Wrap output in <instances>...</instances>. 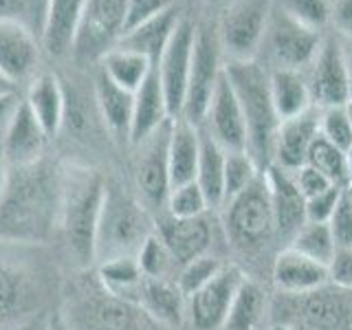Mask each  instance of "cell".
<instances>
[{"instance_id":"6da1fadb","label":"cell","mask_w":352,"mask_h":330,"mask_svg":"<svg viewBox=\"0 0 352 330\" xmlns=\"http://www.w3.org/2000/svg\"><path fill=\"white\" fill-rule=\"evenodd\" d=\"M62 168L47 157L9 168L0 196V242L20 247L47 245L58 229Z\"/></svg>"},{"instance_id":"7a4b0ae2","label":"cell","mask_w":352,"mask_h":330,"mask_svg":"<svg viewBox=\"0 0 352 330\" xmlns=\"http://www.w3.org/2000/svg\"><path fill=\"white\" fill-rule=\"evenodd\" d=\"M106 179L86 165L62 168L58 229L69 258L80 271L95 262V236L106 196Z\"/></svg>"},{"instance_id":"3957f363","label":"cell","mask_w":352,"mask_h":330,"mask_svg":"<svg viewBox=\"0 0 352 330\" xmlns=\"http://www.w3.org/2000/svg\"><path fill=\"white\" fill-rule=\"evenodd\" d=\"M225 75L238 97L247 124V152L264 172L275 159L280 117L271 97V75L260 60L225 62Z\"/></svg>"},{"instance_id":"277c9868","label":"cell","mask_w":352,"mask_h":330,"mask_svg":"<svg viewBox=\"0 0 352 330\" xmlns=\"http://www.w3.org/2000/svg\"><path fill=\"white\" fill-rule=\"evenodd\" d=\"M60 317L69 330H172L154 322L139 304L108 293L88 269L71 286L66 315Z\"/></svg>"},{"instance_id":"5b68a950","label":"cell","mask_w":352,"mask_h":330,"mask_svg":"<svg viewBox=\"0 0 352 330\" xmlns=\"http://www.w3.org/2000/svg\"><path fill=\"white\" fill-rule=\"evenodd\" d=\"M154 231L150 212L121 187L108 183L95 236V262L137 258L141 245Z\"/></svg>"},{"instance_id":"8992f818","label":"cell","mask_w":352,"mask_h":330,"mask_svg":"<svg viewBox=\"0 0 352 330\" xmlns=\"http://www.w3.org/2000/svg\"><path fill=\"white\" fill-rule=\"evenodd\" d=\"M225 209V234L229 245L242 256H262L264 249L278 238L271 190L267 174L260 172L245 190L227 201Z\"/></svg>"},{"instance_id":"52a82bcc","label":"cell","mask_w":352,"mask_h":330,"mask_svg":"<svg viewBox=\"0 0 352 330\" xmlns=\"http://www.w3.org/2000/svg\"><path fill=\"white\" fill-rule=\"evenodd\" d=\"M0 330H18L38 319L47 302L42 273L0 242Z\"/></svg>"},{"instance_id":"ba28073f","label":"cell","mask_w":352,"mask_h":330,"mask_svg":"<svg viewBox=\"0 0 352 330\" xmlns=\"http://www.w3.org/2000/svg\"><path fill=\"white\" fill-rule=\"evenodd\" d=\"M322 40V31L308 29L273 3L260 53H264V62L271 64L269 71L286 69L302 73L313 64Z\"/></svg>"},{"instance_id":"9c48e42d","label":"cell","mask_w":352,"mask_h":330,"mask_svg":"<svg viewBox=\"0 0 352 330\" xmlns=\"http://www.w3.org/2000/svg\"><path fill=\"white\" fill-rule=\"evenodd\" d=\"M223 47L218 38V25L212 20L196 22V42H194V55H192V71L190 82H187L185 104L181 119L190 124L203 126L209 102L216 91V84L223 75ZM179 119V117H176Z\"/></svg>"},{"instance_id":"30bf717a","label":"cell","mask_w":352,"mask_h":330,"mask_svg":"<svg viewBox=\"0 0 352 330\" xmlns=\"http://www.w3.org/2000/svg\"><path fill=\"white\" fill-rule=\"evenodd\" d=\"M273 0H231L216 22L227 62L258 60Z\"/></svg>"},{"instance_id":"8fae6325","label":"cell","mask_w":352,"mask_h":330,"mask_svg":"<svg viewBox=\"0 0 352 330\" xmlns=\"http://www.w3.org/2000/svg\"><path fill=\"white\" fill-rule=\"evenodd\" d=\"M286 295V293H284ZM286 326H306L311 330H352V289L319 286L302 295H286L282 304Z\"/></svg>"},{"instance_id":"7c38bea8","label":"cell","mask_w":352,"mask_h":330,"mask_svg":"<svg viewBox=\"0 0 352 330\" xmlns=\"http://www.w3.org/2000/svg\"><path fill=\"white\" fill-rule=\"evenodd\" d=\"M170 130L172 119L154 130L148 139H143L137 148L135 157V185L139 194V203L148 212H159L168 205L172 192L170 181Z\"/></svg>"},{"instance_id":"4fadbf2b","label":"cell","mask_w":352,"mask_h":330,"mask_svg":"<svg viewBox=\"0 0 352 330\" xmlns=\"http://www.w3.org/2000/svg\"><path fill=\"white\" fill-rule=\"evenodd\" d=\"M128 0H86L73 53L80 60H102L126 31Z\"/></svg>"},{"instance_id":"5bb4252c","label":"cell","mask_w":352,"mask_h":330,"mask_svg":"<svg viewBox=\"0 0 352 330\" xmlns=\"http://www.w3.org/2000/svg\"><path fill=\"white\" fill-rule=\"evenodd\" d=\"M308 91L313 106L335 108L350 102V69L346 60V49L337 33H326L313 64L308 66Z\"/></svg>"},{"instance_id":"9a60e30c","label":"cell","mask_w":352,"mask_h":330,"mask_svg":"<svg viewBox=\"0 0 352 330\" xmlns=\"http://www.w3.org/2000/svg\"><path fill=\"white\" fill-rule=\"evenodd\" d=\"M194 42H196V22L183 16L179 20V25H176L170 44L165 47L161 60L154 66L159 73L165 104H168V113L172 119L181 117L183 113L187 82H190V71H192Z\"/></svg>"},{"instance_id":"2e32d148","label":"cell","mask_w":352,"mask_h":330,"mask_svg":"<svg viewBox=\"0 0 352 330\" xmlns=\"http://www.w3.org/2000/svg\"><path fill=\"white\" fill-rule=\"evenodd\" d=\"M245 273L236 264H225L201 291L187 297V317L196 330H220L236 300Z\"/></svg>"},{"instance_id":"e0dca14e","label":"cell","mask_w":352,"mask_h":330,"mask_svg":"<svg viewBox=\"0 0 352 330\" xmlns=\"http://www.w3.org/2000/svg\"><path fill=\"white\" fill-rule=\"evenodd\" d=\"M225 152H247V124L225 69L216 84L203 126Z\"/></svg>"},{"instance_id":"ac0fdd59","label":"cell","mask_w":352,"mask_h":330,"mask_svg":"<svg viewBox=\"0 0 352 330\" xmlns=\"http://www.w3.org/2000/svg\"><path fill=\"white\" fill-rule=\"evenodd\" d=\"M154 231L170 249L179 269L187 262L207 256L214 245V223L209 214L194 218H174L165 214L157 220Z\"/></svg>"},{"instance_id":"d6986e66","label":"cell","mask_w":352,"mask_h":330,"mask_svg":"<svg viewBox=\"0 0 352 330\" xmlns=\"http://www.w3.org/2000/svg\"><path fill=\"white\" fill-rule=\"evenodd\" d=\"M47 132L42 130L38 119L33 117L25 99H20L18 108L11 115L9 124L0 137V146L9 168H20V165H31L44 159V148H47Z\"/></svg>"},{"instance_id":"ffe728a7","label":"cell","mask_w":352,"mask_h":330,"mask_svg":"<svg viewBox=\"0 0 352 330\" xmlns=\"http://www.w3.org/2000/svg\"><path fill=\"white\" fill-rule=\"evenodd\" d=\"M40 60L36 33L20 22L0 20V73L11 84L33 75Z\"/></svg>"},{"instance_id":"44dd1931","label":"cell","mask_w":352,"mask_h":330,"mask_svg":"<svg viewBox=\"0 0 352 330\" xmlns=\"http://www.w3.org/2000/svg\"><path fill=\"white\" fill-rule=\"evenodd\" d=\"M264 174H267V183L271 190L278 238L291 242L297 231L306 225V198L297 187L293 172H286L273 163L264 170Z\"/></svg>"},{"instance_id":"7402d4cb","label":"cell","mask_w":352,"mask_h":330,"mask_svg":"<svg viewBox=\"0 0 352 330\" xmlns=\"http://www.w3.org/2000/svg\"><path fill=\"white\" fill-rule=\"evenodd\" d=\"M319 117H322V108L311 106L306 113L282 121L278 139H275V165H280L286 172L304 168L308 150L319 135Z\"/></svg>"},{"instance_id":"603a6c76","label":"cell","mask_w":352,"mask_h":330,"mask_svg":"<svg viewBox=\"0 0 352 330\" xmlns=\"http://www.w3.org/2000/svg\"><path fill=\"white\" fill-rule=\"evenodd\" d=\"M330 269L322 262L302 256L300 251L286 247L273 260V282L286 295L311 293L328 284Z\"/></svg>"},{"instance_id":"cb8c5ba5","label":"cell","mask_w":352,"mask_h":330,"mask_svg":"<svg viewBox=\"0 0 352 330\" xmlns=\"http://www.w3.org/2000/svg\"><path fill=\"white\" fill-rule=\"evenodd\" d=\"M86 0H47V14L42 27V49L53 58L73 53L77 29H80Z\"/></svg>"},{"instance_id":"d4e9b609","label":"cell","mask_w":352,"mask_h":330,"mask_svg":"<svg viewBox=\"0 0 352 330\" xmlns=\"http://www.w3.org/2000/svg\"><path fill=\"white\" fill-rule=\"evenodd\" d=\"M170 119L172 117L168 113V104H165L159 73L152 66L146 82L135 91V106H132V124H130L128 143L139 146L143 139H148L154 130H159L165 121H170Z\"/></svg>"},{"instance_id":"484cf974","label":"cell","mask_w":352,"mask_h":330,"mask_svg":"<svg viewBox=\"0 0 352 330\" xmlns=\"http://www.w3.org/2000/svg\"><path fill=\"white\" fill-rule=\"evenodd\" d=\"M181 18H183V14L179 11V7H172L159 16L141 22V25H137L135 29L126 31L124 36H121V40L117 42V47L128 49L132 53H139L152 66H157V62L161 60L165 47L170 44Z\"/></svg>"},{"instance_id":"4316f807","label":"cell","mask_w":352,"mask_h":330,"mask_svg":"<svg viewBox=\"0 0 352 330\" xmlns=\"http://www.w3.org/2000/svg\"><path fill=\"white\" fill-rule=\"evenodd\" d=\"M137 304L146 311L154 322L165 328L176 330L187 315V297L181 293L174 280L143 278L137 295Z\"/></svg>"},{"instance_id":"83f0119b","label":"cell","mask_w":352,"mask_h":330,"mask_svg":"<svg viewBox=\"0 0 352 330\" xmlns=\"http://www.w3.org/2000/svg\"><path fill=\"white\" fill-rule=\"evenodd\" d=\"M25 104L29 106L33 117L38 119V124L47 132L49 139L58 135L66 117V97L58 77L53 73H42L33 77Z\"/></svg>"},{"instance_id":"f1b7e54d","label":"cell","mask_w":352,"mask_h":330,"mask_svg":"<svg viewBox=\"0 0 352 330\" xmlns=\"http://www.w3.org/2000/svg\"><path fill=\"white\" fill-rule=\"evenodd\" d=\"M170 181L172 187L196 181L201 157V130L185 119H172L170 130Z\"/></svg>"},{"instance_id":"f546056e","label":"cell","mask_w":352,"mask_h":330,"mask_svg":"<svg viewBox=\"0 0 352 330\" xmlns=\"http://www.w3.org/2000/svg\"><path fill=\"white\" fill-rule=\"evenodd\" d=\"M95 99L99 115H102L108 132L119 141H128L130 124H132V106H135V93L110 82L99 71L95 77Z\"/></svg>"},{"instance_id":"4dcf8cb0","label":"cell","mask_w":352,"mask_h":330,"mask_svg":"<svg viewBox=\"0 0 352 330\" xmlns=\"http://www.w3.org/2000/svg\"><path fill=\"white\" fill-rule=\"evenodd\" d=\"M201 130V157H198L196 183L203 190L209 209L225 205V159L227 152L218 146L205 128Z\"/></svg>"},{"instance_id":"1f68e13d","label":"cell","mask_w":352,"mask_h":330,"mask_svg":"<svg viewBox=\"0 0 352 330\" xmlns=\"http://www.w3.org/2000/svg\"><path fill=\"white\" fill-rule=\"evenodd\" d=\"M269 75H271L273 106L278 110L280 121L293 119L297 115L306 113V110L313 106L308 82L300 71L275 69V71H269Z\"/></svg>"},{"instance_id":"d6a6232c","label":"cell","mask_w":352,"mask_h":330,"mask_svg":"<svg viewBox=\"0 0 352 330\" xmlns=\"http://www.w3.org/2000/svg\"><path fill=\"white\" fill-rule=\"evenodd\" d=\"M99 71H102L110 82H115L117 86L135 93L150 75L152 64L139 53H132L121 47H113L108 53L102 55Z\"/></svg>"},{"instance_id":"836d02e7","label":"cell","mask_w":352,"mask_h":330,"mask_svg":"<svg viewBox=\"0 0 352 330\" xmlns=\"http://www.w3.org/2000/svg\"><path fill=\"white\" fill-rule=\"evenodd\" d=\"M95 275H97L99 284H102L108 293L121 297V300L135 302V304H137L141 282L146 278V275L141 273L137 258L106 260L102 264H97Z\"/></svg>"},{"instance_id":"e575fe53","label":"cell","mask_w":352,"mask_h":330,"mask_svg":"<svg viewBox=\"0 0 352 330\" xmlns=\"http://www.w3.org/2000/svg\"><path fill=\"white\" fill-rule=\"evenodd\" d=\"M264 302H267V295H264L262 284L245 278L220 330H256L264 315Z\"/></svg>"},{"instance_id":"d590c367","label":"cell","mask_w":352,"mask_h":330,"mask_svg":"<svg viewBox=\"0 0 352 330\" xmlns=\"http://www.w3.org/2000/svg\"><path fill=\"white\" fill-rule=\"evenodd\" d=\"M289 247L300 251L306 258L326 264V267H330L337 253V245L328 223H306L289 242Z\"/></svg>"},{"instance_id":"8d00e7d4","label":"cell","mask_w":352,"mask_h":330,"mask_svg":"<svg viewBox=\"0 0 352 330\" xmlns=\"http://www.w3.org/2000/svg\"><path fill=\"white\" fill-rule=\"evenodd\" d=\"M306 165H311V168H315L317 172H322L333 185H339V187L348 185V157H346V152L341 148H337L335 143H330L322 135H317L311 150H308Z\"/></svg>"},{"instance_id":"74e56055","label":"cell","mask_w":352,"mask_h":330,"mask_svg":"<svg viewBox=\"0 0 352 330\" xmlns=\"http://www.w3.org/2000/svg\"><path fill=\"white\" fill-rule=\"evenodd\" d=\"M137 262L141 267V273L146 278L154 280H172L174 271L179 273V264L172 258L170 249L165 247V242L157 236V231L146 238V242L141 245L137 253Z\"/></svg>"},{"instance_id":"f35d334b","label":"cell","mask_w":352,"mask_h":330,"mask_svg":"<svg viewBox=\"0 0 352 330\" xmlns=\"http://www.w3.org/2000/svg\"><path fill=\"white\" fill-rule=\"evenodd\" d=\"M223 267H225V264L220 262L216 256L207 253V256H201V258H196L192 262H187L185 267H181L179 273H176L174 282H176V286H179L185 297H190L196 291H201L207 282H212Z\"/></svg>"},{"instance_id":"ab89813d","label":"cell","mask_w":352,"mask_h":330,"mask_svg":"<svg viewBox=\"0 0 352 330\" xmlns=\"http://www.w3.org/2000/svg\"><path fill=\"white\" fill-rule=\"evenodd\" d=\"M207 212H209V203L196 181L172 187L168 205H165V214H170L174 218H194Z\"/></svg>"},{"instance_id":"60d3db41","label":"cell","mask_w":352,"mask_h":330,"mask_svg":"<svg viewBox=\"0 0 352 330\" xmlns=\"http://www.w3.org/2000/svg\"><path fill=\"white\" fill-rule=\"evenodd\" d=\"M260 174L249 152H227L225 159V203L240 194Z\"/></svg>"},{"instance_id":"b9f144b4","label":"cell","mask_w":352,"mask_h":330,"mask_svg":"<svg viewBox=\"0 0 352 330\" xmlns=\"http://www.w3.org/2000/svg\"><path fill=\"white\" fill-rule=\"evenodd\" d=\"M273 3L308 29L324 31L330 25V0H273Z\"/></svg>"},{"instance_id":"7bdbcfd3","label":"cell","mask_w":352,"mask_h":330,"mask_svg":"<svg viewBox=\"0 0 352 330\" xmlns=\"http://www.w3.org/2000/svg\"><path fill=\"white\" fill-rule=\"evenodd\" d=\"M47 0H0V20L20 22L42 36Z\"/></svg>"},{"instance_id":"ee69618b","label":"cell","mask_w":352,"mask_h":330,"mask_svg":"<svg viewBox=\"0 0 352 330\" xmlns=\"http://www.w3.org/2000/svg\"><path fill=\"white\" fill-rule=\"evenodd\" d=\"M319 135L326 137L337 148L348 152L352 148V124L346 106L324 108L319 117Z\"/></svg>"},{"instance_id":"f6af8a7d","label":"cell","mask_w":352,"mask_h":330,"mask_svg":"<svg viewBox=\"0 0 352 330\" xmlns=\"http://www.w3.org/2000/svg\"><path fill=\"white\" fill-rule=\"evenodd\" d=\"M337 249H352V203L344 190L333 216L328 220Z\"/></svg>"},{"instance_id":"bcb514c9","label":"cell","mask_w":352,"mask_h":330,"mask_svg":"<svg viewBox=\"0 0 352 330\" xmlns=\"http://www.w3.org/2000/svg\"><path fill=\"white\" fill-rule=\"evenodd\" d=\"M341 194H344V187L333 185L322 194L306 198V223H328Z\"/></svg>"},{"instance_id":"7dc6e473","label":"cell","mask_w":352,"mask_h":330,"mask_svg":"<svg viewBox=\"0 0 352 330\" xmlns=\"http://www.w3.org/2000/svg\"><path fill=\"white\" fill-rule=\"evenodd\" d=\"M176 3H179V0H128L126 31L135 29L137 25H141V22H146L154 16L163 14V11L176 7Z\"/></svg>"},{"instance_id":"c3c4849f","label":"cell","mask_w":352,"mask_h":330,"mask_svg":"<svg viewBox=\"0 0 352 330\" xmlns=\"http://www.w3.org/2000/svg\"><path fill=\"white\" fill-rule=\"evenodd\" d=\"M293 176H295V183L300 187V192L304 194V198H313L317 194L326 192L328 187H333V183H330L322 172L311 168V165H304V168L293 172Z\"/></svg>"},{"instance_id":"681fc988","label":"cell","mask_w":352,"mask_h":330,"mask_svg":"<svg viewBox=\"0 0 352 330\" xmlns=\"http://www.w3.org/2000/svg\"><path fill=\"white\" fill-rule=\"evenodd\" d=\"M328 269H330V280L337 286L352 289V249H337Z\"/></svg>"},{"instance_id":"f907efd6","label":"cell","mask_w":352,"mask_h":330,"mask_svg":"<svg viewBox=\"0 0 352 330\" xmlns=\"http://www.w3.org/2000/svg\"><path fill=\"white\" fill-rule=\"evenodd\" d=\"M330 22L352 42V0H330Z\"/></svg>"},{"instance_id":"816d5d0a","label":"cell","mask_w":352,"mask_h":330,"mask_svg":"<svg viewBox=\"0 0 352 330\" xmlns=\"http://www.w3.org/2000/svg\"><path fill=\"white\" fill-rule=\"evenodd\" d=\"M18 104H20V97L16 93L0 95V137H3V132L9 124L11 115H14V110L18 108Z\"/></svg>"},{"instance_id":"f5cc1de1","label":"cell","mask_w":352,"mask_h":330,"mask_svg":"<svg viewBox=\"0 0 352 330\" xmlns=\"http://www.w3.org/2000/svg\"><path fill=\"white\" fill-rule=\"evenodd\" d=\"M49 317L51 315H40L38 319H33V322H29L27 326H22L18 330H47L49 328Z\"/></svg>"},{"instance_id":"db71d44e","label":"cell","mask_w":352,"mask_h":330,"mask_svg":"<svg viewBox=\"0 0 352 330\" xmlns=\"http://www.w3.org/2000/svg\"><path fill=\"white\" fill-rule=\"evenodd\" d=\"M7 172H9V165H7V161H5L3 146H0V196H3L5 183H7Z\"/></svg>"},{"instance_id":"11a10c76","label":"cell","mask_w":352,"mask_h":330,"mask_svg":"<svg viewBox=\"0 0 352 330\" xmlns=\"http://www.w3.org/2000/svg\"><path fill=\"white\" fill-rule=\"evenodd\" d=\"M47 330H69V328L64 326L60 315H53V317H49V328Z\"/></svg>"},{"instance_id":"9f6ffc18","label":"cell","mask_w":352,"mask_h":330,"mask_svg":"<svg viewBox=\"0 0 352 330\" xmlns=\"http://www.w3.org/2000/svg\"><path fill=\"white\" fill-rule=\"evenodd\" d=\"M7 93H16V86L9 80H5L3 73H0V95H7Z\"/></svg>"},{"instance_id":"6f0895ef","label":"cell","mask_w":352,"mask_h":330,"mask_svg":"<svg viewBox=\"0 0 352 330\" xmlns=\"http://www.w3.org/2000/svg\"><path fill=\"white\" fill-rule=\"evenodd\" d=\"M344 49H346V60H348V69H350V102H352V42Z\"/></svg>"},{"instance_id":"680465c9","label":"cell","mask_w":352,"mask_h":330,"mask_svg":"<svg viewBox=\"0 0 352 330\" xmlns=\"http://www.w3.org/2000/svg\"><path fill=\"white\" fill-rule=\"evenodd\" d=\"M346 157H348V185L352 183V148L346 152Z\"/></svg>"},{"instance_id":"91938a15","label":"cell","mask_w":352,"mask_h":330,"mask_svg":"<svg viewBox=\"0 0 352 330\" xmlns=\"http://www.w3.org/2000/svg\"><path fill=\"white\" fill-rule=\"evenodd\" d=\"M271 330H289V326H286V324H275Z\"/></svg>"},{"instance_id":"94428289","label":"cell","mask_w":352,"mask_h":330,"mask_svg":"<svg viewBox=\"0 0 352 330\" xmlns=\"http://www.w3.org/2000/svg\"><path fill=\"white\" fill-rule=\"evenodd\" d=\"M344 190H346V194H348V198H350V203H352V183H350V185H346Z\"/></svg>"},{"instance_id":"6125c7cd","label":"cell","mask_w":352,"mask_h":330,"mask_svg":"<svg viewBox=\"0 0 352 330\" xmlns=\"http://www.w3.org/2000/svg\"><path fill=\"white\" fill-rule=\"evenodd\" d=\"M346 110H348V117H350V124H352V102L346 104Z\"/></svg>"},{"instance_id":"be15d7a7","label":"cell","mask_w":352,"mask_h":330,"mask_svg":"<svg viewBox=\"0 0 352 330\" xmlns=\"http://www.w3.org/2000/svg\"><path fill=\"white\" fill-rule=\"evenodd\" d=\"M289 330H311V328H306V326H289Z\"/></svg>"},{"instance_id":"e7e4bbea","label":"cell","mask_w":352,"mask_h":330,"mask_svg":"<svg viewBox=\"0 0 352 330\" xmlns=\"http://www.w3.org/2000/svg\"><path fill=\"white\" fill-rule=\"evenodd\" d=\"M229 3H231V0H229Z\"/></svg>"}]
</instances>
